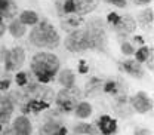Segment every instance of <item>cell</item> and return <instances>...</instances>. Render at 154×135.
<instances>
[{"label":"cell","instance_id":"cell-9","mask_svg":"<svg viewBox=\"0 0 154 135\" xmlns=\"http://www.w3.org/2000/svg\"><path fill=\"white\" fill-rule=\"evenodd\" d=\"M113 27H114L116 31L120 33V34H129L136 28V22H135V19L132 17L126 15V17H119L117 21L113 24Z\"/></svg>","mask_w":154,"mask_h":135},{"label":"cell","instance_id":"cell-14","mask_svg":"<svg viewBox=\"0 0 154 135\" xmlns=\"http://www.w3.org/2000/svg\"><path fill=\"white\" fill-rule=\"evenodd\" d=\"M59 128L61 125L58 122H48L38 129V135H58Z\"/></svg>","mask_w":154,"mask_h":135},{"label":"cell","instance_id":"cell-28","mask_svg":"<svg viewBox=\"0 0 154 135\" xmlns=\"http://www.w3.org/2000/svg\"><path fill=\"white\" fill-rule=\"evenodd\" d=\"M9 85H11V82L8 79L6 80H0V91H6L9 88Z\"/></svg>","mask_w":154,"mask_h":135},{"label":"cell","instance_id":"cell-32","mask_svg":"<svg viewBox=\"0 0 154 135\" xmlns=\"http://www.w3.org/2000/svg\"><path fill=\"white\" fill-rule=\"evenodd\" d=\"M135 135H151L150 134V131H147V129H139V131H136Z\"/></svg>","mask_w":154,"mask_h":135},{"label":"cell","instance_id":"cell-33","mask_svg":"<svg viewBox=\"0 0 154 135\" xmlns=\"http://www.w3.org/2000/svg\"><path fill=\"white\" fill-rule=\"evenodd\" d=\"M151 0H135V3L136 5H148Z\"/></svg>","mask_w":154,"mask_h":135},{"label":"cell","instance_id":"cell-31","mask_svg":"<svg viewBox=\"0 0 154 135\" xmlns=\"http://www.w3.org/2000/svg\"><path fill=\"white\" fill-rule=\"evenodd\" d=\"M8 54H9V52H8L6 49H2V51H0V61H5V59L8 58Z\"/></svg>","mask_w":154,"mask_h":135},{"label":"cell","instance_id":"cell-3","mask_svg":"<svg viewBox=\"0 0 154 135\" xmlns=\"http://www.w3.org/2000/svg\"><path fill=\"white\" fill-rule=\"evenodd\" d=\"M65 48L70 52H83L91 49L88 30H74L65 39Z\"/></svg>","mask_w":154,"mask_h":135},{"label":"cell","instance_id":"cell-4","mask_svg":"<svg viewBox=\"0 0 154 135\" xmlns=\"http://www.w3.org/2000/svg\"><path fill=\"white\" fill-rule=\"evenodd\" d=\"M99 0H64L62 12L65 14H76V15H86L92 12L98 6Z\"/></svg>","mask_w":154,"mask_h":135},{"label":"cell","instance_id":"cell-16","mask_svg":"<svg viewBox=\"0 0 154 135\" xmlns=\"http://www.w3.org/2000/svg\"><path fill=\"white\" fill-rule=\"evenodd\" d=\"M19 21H21L24 25H34V24H37L38 17H37V14L33 12V11H24V12L19 15Z\"/></svg>","mask_w":154,"mask_h":135},{"label":"cell","instance_id":"cell-35","mask_svg":"<svg viewBox=\"0 0 154 135\" xmlns=\"http://www.w3.org/2000/svg\"><path fill=\"white\" fill-rule=\"evenodd\" d=\"M5 30H6V27H5V24L0 21V37L3 36V33H5Z\"/></svg>","mask_w":154,"mask_h":135},{"label":"cell","instance_id":"cell-19","mask_svg":"<svg viewBox=\"0 0 154 135\" xmlns=\"http://www.w3.org/2000/svg\"><path fill=\"white\" fill-rule=\"evenodd\" d=\"M9 31L14 37H22L25 34V25L21 21H14L9 27Z\"/></svg>","mask_w":154,"mask_h":135},{"label":"cell","instance_id":"cell-36","mask_svg":"<svg viewBox=\"0 0 154 135\" xmlns=\"http://www.w3.org/2000/svg\"><path fill=\"white\" fill-rule=\"evenodd\" d=\"M5 125H8V123H6V122H5V120H3V119L0 117V132L3 131V128H5Z\"/></svg>","mask_w":154,"mask_h":135},{"label":"cell","instance_id":"cell-34","mask_svg":"<svg viewBox=\"0 0 154 135\" xmlns=\"http://www.w3.org/2000/svg\"><path fill=\"white\" fill-rule=\"evenodd\" d=\"M58 135H67V129H65V126H61V128H59Z\"/></svg>","mask_w":154,"mask_h":135},{"label":"cell","instance_id":"cell-22","mask_svg":"<svg viewBox=\"0 0 154 135\" xmlns=\"http://www.w3.org/2000/svg\"><path fill=\"white\" fill-rule=\"evenodd\" d=\"M91 131V125L89 123H77L74 126V132L76 134H89Z\"/></svg>","mask_w":154,"mask_h":135},{"label":"cell","instance_id":"cell-30","mask_svg":"<svg viewBox=\"0 0 154 135\" xmlns=\"http://www.w3.org/2000/svg\"><path fill=\"white\" fill-rule=\"evenodd\" d=\"M79 71L82 73V74H85V73H88L89 70H88V67H86V62L85 61H80V68H79Z\"/></svg>","mask_w":154,"mask_h":135},{"label":"cell","instance_id":"cell-37","mask_svg":"<svg viewBox=\"0 0 154 135\" xmlns=\"http://www.w3.org/2000/svg\"><path fill=\"white\" fill-rule=\"evenodd\" d=\"M3 135H17V134H15V131H14V129H11V131H6Z\"/></svg>","mask_w":154,"mask_h":135},{"label":"cell","instance_id":"cell-26","mask_svg":"<svg viewBox=\"0 0 154 135\" xmlns=\"http://www.w3.org/2000/svg\"><path fill=\"white\" fill-rule=\"evenodd\" d=\"M122 52H123L125 55H132V54H134L132 45H129V43H123V45H122Z\"/></svg>","mask_w":154,"mask_h":135},{"label":"cell","instance_id":"cell-29","mask_svg":"<svg viewBox=\"0 0 154 135\" xmlns=\"http://www.w3.org/2000/svg\"><path fill=\"white\" fill-rule=\"evenodd\" d=\"M117 18H119V15H117V14H114V12H113V14H110V15L107 17V19H108V22H110L111 25H113V24H114L116 21H117Z\"/></svg>","mask_w":154,"mask_h":135},{"label":"cell","instance_id":"cell-20","mask_svg":"<svg viewBox=\"0 0 154 135\" xmlns=\"http://www.w3.org/2000/svg\"><path fill=\"white\" fill-rule=\"evenodd\" d=\"M150 54H151V49H148V48H145V46L139 48V49L136 51V61H138V62L147 61L148 57H150Z\"/></svg>","mask_w":154,"mask_h":135},{"label":"cell","instance_id":"cell-2","mask_svg":"<svg viewBox=\"0 0 154 135\" xmlns=\"http://www.w3.org/2000/svg\"><path fill=\"white\" fill-rule=\"evenodd\" d=\"M30 40L38 48H57L59 43V36L49 22H42L37 24L30 33Z\"/></svg>","mask_w":154,"mask_h":135},{"label":"cell","instance_id":"cell-13","mask_svg":"<svg viewBox=\"0 0 154 135\" xmlns=\"http://www.w3.org/2000/svg\"><path fill=\"white\" fill-rule=\"evenodd\" d=\"M15 5L11 0H0V18H9L15 14Z\"/></svg>","mask_w":154,"mask_h":135},{"label":"cell","instance_id":"cell-5","mask_svg":"<svg viewBox=\"0 0 154 135\" xmlns=\"http://www.w3.org/2000/svg\"><path fill=\"white\" fill-rule=\"evenodd\" d=\"M80 98V91L71 86V88H65L62 91H59L57 95V104L64 110V111H71L74 110L77 105V101Z\"/></svg>","mask_w":154,"mask_h":135},{"label":"cell","instance_id":"cell-11","mask_svg":"<svg viewBox=\"0 0 154 135\" xmlns=\"http://www.w3.org/2000/svg\"><path fill=\"white\" fill-rule=\"evenodd\" d=\"M12 111H14V102H12V99L8 98V96H0V117L6 123L9 122Z\"/></svg>","mask_w":154,"mask_h":135},{"label":"cell","instance_id":"cell-17","mask_svg":"<svg viewBox=\"0 0 154 135\" xmlns=\"http://www.w3.org/2000/svg\"><path fill=\"white\" fill-rule=\"evenodd\" d=\"M76 116L80 117V119H86L92 115V105L89 102H80L76 105Z\"/></svg>","mask_w":154,"mask_h":135},{"label":"cell","instance_id":"cell-1","mask_svg":"<svg viewBox=\"0 0 154 135\" xmlns=\"http://www.w3.org/2000/svg\"><path fill=\"white\" fill-rule=\"evenodd\" d=\"M31 70L40 83H48L59 70V59L54 54L38 52L31 59Z\"/></svg>","mask_w":154,"mask_h":135},{"label":"cell","instance_id":"cell-21","mask_svg":"<svg viewBox=\"0 0 154 135\" xmlns=\"http://www.w3.org/2000/svg\"><path fill=\"white\" fill-rule=\"evenodd\" d=\"M141 22L142 24H151L153 22V9H147V11H144L142 14H141Z\"/></svg>","mask_w":154,"mask_h":135},{"label":"cell","instance_id":"cell-27","mask_svg":"<svg viewBox=\"0 0 154 135\" xmlns=\"http://www.w3.org/2000/svg\"><path fill=\"white\" fill-rule=\"evenodd\" d=\"M105 2L113 3V5L117 6V8H125V6H126V0H105Z\"/></svg>","mask_w":154,"mask_h":135},{"label":"cell","instance_id":"cell-8","mask_svg":"<svg viewBox=\"0 0 154 135\" xmlns=\"http://www.w3.org/2000/svg\"><path fill=\"white\" fill-rule=\"evenodd\" d=\"M96 128L101 135H114L117 132V122L110 116H101L96 123Z\"/></svg>","mask_w":154,"mask_h":135},{"label":"cell","instance_id":"cell-7","mask_svg":"<svg viewBox=\"0 0 154 135\" xmlns=\"http://www.w3.org/2000/svg\"><path fill=\"white\" fill-rule=\"evenodd\" d=\"M131 104L132 108L138 113H147L153 108V101L147 96L145 92H138L136 95H134L131 98Z\"/></svg>","mask_w":154,"mask_h":135},{"label":"cell","instance_id":"cell-23","mask_svg":"<svg viewBox=\"0 0 154 135\" xmlns=\"http://www.w3.org/2000/svg\"><path fill=\"white\" fill-rule=\"evenodd\" d=\"M116 89H117V83L113 82V80H110L104 85V91L108 92V94H116Z\"/></svg>","mask_w":154,"mask_h":135},{"label":"cell","instance_id":"cell-15","mask_svg":"<svg viewBox=\"0 0 154 135\" xmlns=\"http://www.w3.org/2000/svg\"><path fill=\"white\" fill-rule=\"evenodd\" d=\"M83 24V19L80 18V15H77V17H70L68 19H65L64 22H62V28L64 30H67V31H74L77 30L80 25Z\"/></svg>","mask_w":154,"mask_h":135},{"label":"cell","instance_id":"cell-12","mask_svg":"<svg viewBox=\"0 0 154 135\" xmlns=\"http://www.w3.org/2000/svg\"><path fill=\"white\" fill-rule=\"evenodd\" d=\"M123 68L128 74L134 77H142L144 76V70L141 67V62L138 61H134V59H129V61H125L123 62Z\"/></svg>","mask_w":154,"mask_h":135},{"label":"cell","instance_id":"cell-10","mask_svg":"<svg viewBox=\"0 0 154 135\" xmlns=\"http://www.w3.org/2000/svg\"><path fill=\"white\" fill-rule=\"evenodd\" d=\"M12 129L15 131L17 135H30L31 134V123L25 116H19L14 120Z\"/></svg>","mask_w":154,"mask_h":135},{"label":"cell","instance_id":"cell-24","mask_svg":"<svg viewBox=\"0 0 154 135\" xmlns=\"http://www.w3.org/2000/svg\"><path fill=\"white\" fill-rule=\"evenodd\" d=\"M15 80H17V83H18L19 86H25L28 83V77H27L25 73H18L17 77H15Z\"/></svg>","mask_w":154,"mask_h":135},{"label":"cell","instance_id":"cell-6","mask_svg":"<svg viewBox=\"0 0 154 135\" xmlns=\"http://www.w3.org/2000/svg\"><path fill=\"white\" fill-rule=\"evenodd\" d=\"M24 59H25V52L22 48H14L9 54L8 58L5 59V67L8 71H15L21 68V65L24 64Z\"/></svg>","mask_w":154,"mask_h":135},{"label":"cell","instance_id":"cell-25","mask_svg":"<svg viewBox=\"0 0 154 135\" xmlns=\"http://www.w3.org/2000/svg\"><path fill=\"white\" fill-rule=\"evenodd\" d=\"M101 82L98 80V79H92V82L91 83H88V94H92L95 89H98L101 85H99Z\"/></svg>","mask_w":154,"mask_h":135},{"label":"cell","instance_id":"cell-18","mask_svg":"<svg viewBox=\"0 0 154 135\" xmlns=\"http://www.w3.org/2000/svg\"><path fill=\"white\" fill-rule=\"evenodd\" d=\"M59 83L65 88H71L74 86V74L71 70H64L59 74Z\"/></svg>","mask_w":154,"mask_h":135}]
</instances>
